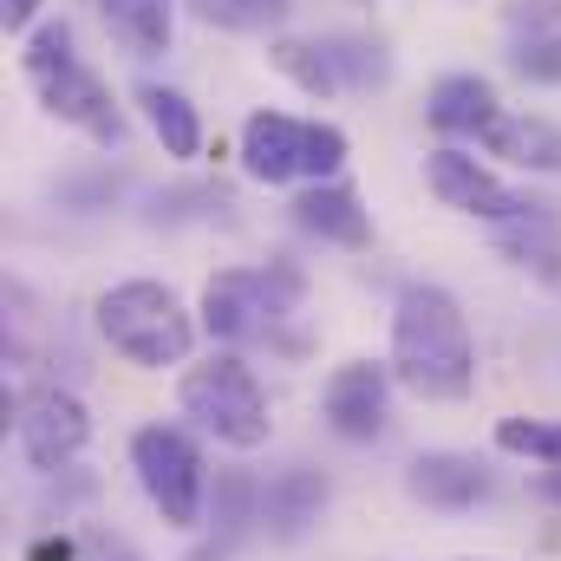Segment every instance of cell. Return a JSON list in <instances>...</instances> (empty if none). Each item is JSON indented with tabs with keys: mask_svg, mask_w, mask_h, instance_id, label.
Instances as JSON below:
<instances>
[{
	"mask_svg": "<svg viewBox=\"0 0 561 561\" xmlns=\"http://www.w3.org/2000/svg\"><path fill=\"white\" fill-rule=\"evenodd\" d=\"M405 496L424 510H444V516H463L490 496V470L463 450H419L405 463Z\"/></svg>",
	"mask_w": 561,
	"mask_h": 561,
	"instance_id": "10",
	"label": "cell"
},
{
	"mask_svg": "<svg viewBox=\"0 0 561 561\" xmlns=\"http://www.w3.org/2000/svg\"><path fill=\"white\" fill-rule=\"evenodd\" d=\"M300 157H307V125L287 118V112H255L242 125V170L255 183H294L300 176Z\"/></svg>",
	"mask_w": 561,
	"mask_h": 561,
	"instance_id": "13",
	"label": "cell"
},
{
	"mask_svg": "<svg viewBox=\"0 0 561 561\" xmlns=\"http://www.w3.org/2000/svg\"><path fill=\"white\" fill-rule=\"evenodd\" d=\"M33 92L46 99V112H53L59 125H72V131H85V138H99V144L125 138V118H118V105H112L105 79H99L85 59H66V66L39 72V79H33Z\"/></svg>",
	"mask_w": 561,
	"mask_h": 561,
	"instance_id": "9",
	"label": "cell"
},
{
	"mask_svg": "<svg viewBox=\"0 0 561 561\" xmlns=\"http://www.w3.org/2000/svg\"><path fill=\"white\" fill-rule=\"evenodd\" d=\"M346 170V131L340 125H307V157H300V183H333Z\"/></svg>",
	"mask_w": 561,
	"mask_h": 561,
	"instance_id": "23",
	"label": "cell"
},
{
	"mask_svg": "<svg viewBox=\"0 0 561 561\" xmlns=\"http://www.w3.org/2000/svg\"><path fill=\"white\" fill-rule=\"evenodd\" d=\"M105 13H112L118 39L144 59L170 46V0H105Z\"/></svg>",
	"mask_w": 561,
	"mask_h": 561,
	"instance_id": "18",
	"label": "cell"
},
{
	"mask_svg": "<svg viewBox=\"0 0 561 561\" xmlns=\"http://www.w3.org/2000/svg\"><path fill=\"white\" fill-rule=\"evenodd\" d=\"M13 437H20V457H26L33 470H66V463L85 450V437H92V419H85V405H79L72 392L46 386V392H33V399L20 405V419H13Z\"/></svg>",
	"mask_w": 561,
	"mask_h": 561,
	"instance_id": "8",
	"label": "cell"
},
{
	"mask_svg": "<svg viewBox=\"0 0 561 561\" xmlns=\"http://www.w3.org/2000/svg\"><path fill=\"white\" fill-rule=\"evenodd\" d=\"M176 405H183V419L196 424V431H209L216 444H229V450H262L268 444V392H262V379L236 359V353H216V359H203V366H183V379H176Z\"/></svg>",
	"mask_w": 561,
	"mask_h": 561,
	"instance_id": "3",
	"label": "cell"
},
{
	"mask_svg": "<svg viewBox=\"0 0 561 561\" xmlns=\"http://www.w3.org/2000/svg\"><path fill=\"white\" fill-rule=\"evenodd\" d=\"M66 59H79V53H72V26H66V20H39V26L26 33V53H20L26 79L53 72V66H66Z\"/></svg>",
	"mask_w": 561,
	"mask_h": 561,
	"instance_id": "22",
	"label": "cell"
},
{
	"mask_svg": "<svg viewBox=\"0 0 561 561\" xmlns=\"http://www.w3.org/2000/svg\"><path fill=\"white\" fill-rule=\"evenodd\" d=\"M287 294H294V280H268V275H255V268H222L203 287V327H209V340L242 346V340H255V333L275 327Z\"/></svg>",
	"mask_w": 561,
	"mask_h": 561,
	"instance_id": "6",
	"label": "cell"
},
{
	"mask_svg": "<svg viewBox=\"0 0 561 561\" xmlns=\"http://www.w3.org/2000/svg\"><path fill=\"white\" fill-rule=\"evenodd\" d=\"M131 470H138V490L150 496V510L170 523V529H196L203 523V450L183 424H144L131 437Z\"/></svg>",
	"mask_w": 561,
	"mask_h": 561,
	"instance_id": "4",
	"label": "cell"
},
{
	"mask_svg": "<svg viewBox=\"0 0 561 561\" xmlns=\"http://www.w3.org/2000/svg\"><path fill=\"white\" fill-rule=\"evenodd\" d=\"M320 412H327V424H333L346 444L386 437V424H392V366H379V359H346V366H333L327 386H320Z\"/></svg>",
	"mask_w": 561,
	"mask_h": 561,
	"instance_id": "7",
	"label": "cell"
},
{
	"mask_svg": "<svg viewBox=\"0 0 561 561\" xmlns=\"http://www.w3.org/2000/svg\"><path fill=\"white\" fill-rule=\"evenodd\" d=\"M138 105H144V118H150V131H157V144H163V157H196L203 150V118H196V105L183 92L144 85Z\"/></svg>",
	"mask_w": 561,
	"mask_h": 561,
	"instance_id": "16",
	"label": "cell"
},
{
	"mask_svg": "<svg viewBox=\"0 0 561 561\" xmlns=\"http://www.w3.org/2000/svg\"><path fill=\"white\" fill-rule=\"evenodd\" d=\"M496 112H503V105H496V85L477 79V72L437 79V85H431V105H424V118H431L437 131H450V138H483Z\"/></svg>",
	"mask_w": 561,
	"mask_h": 561,
	"instance_id": "15",
	"label": "cell"
},
{
	"mask_svg": "<svg viewBox=\"0 0 561 561\" xmlns=\"http://www.w3.org/2000/svg\"><path fill=\"white\" fill-rule=\"evenodd\" d=\"M294 222L307 229V236H320V242H333V249H366L373 242V216H366V203L333 176V183H307L300 196H294Z\"/></svg>",
	"mask_w": 561,
	"mask_h": 561,
	"instance_id": "12",
	"label": "cell"
},
{
	"mask_svg": "<svg viewBox=\"0 0 561 561\" xmlns=\"http://www.w3.org/2000/svg\"><path fill=\"white\" fill-rule=\"evenodd\" d=\"M294 0H190V13L203 26H222V33H268L287 20Z\"/></svg>",
	"mask_w": 561,
	"mask_h": 561,
	"instance_id": "19",
	"label": "cell"
},
{
	"mask_svg": "<svg viewBox=\"0 0 561 561\" xmlns=\"http://www.w3.org/2000/svg\"><path fill=\"white\" fill-rule=\"evenodd\" d=\"M33 13H39V0H0V20H7L13 33H26V26H33Z\"/></svg>",
	"mask_w": 561,
	"mask_h": 561,
	"instance_id": "24",
	"label": "cell"
},
{
	"mask_svg": "<svg viewBox=\"0 0 561 561\" xmlns=\"http://www.w3.org/2000/svg\"><path fill=\"white\" fill-rule=\"evenodd\" d=\"M105 561H138V556H125V549H118V556H105Z\"/></svg>",
	"mask_w": 561,
	"mask_h": 561,
	"instance_id": "26",
	"label": "cell"
},
{
	"mask_svg": "<svg viewBox=\"0 0 561 561\" xmlns=\"http://www.w3.org/2000/svg\"><path fill=\"white\" fill-rule=\"evenodd\" d=\"M510 72L529 85H561V33H529L510 53Z\"/></svg>",
	"mask_w": 561,
	"mask_h": 561,
	"instance_id": "21",
	"label": "cell"
},
{
	"mask_svg": "<svg viewBox=\"0 0 561 561\" xmlns=\"http://www.w3.org/2000/svg\"><path fill=\"white\" fill-rule=\"evenodd\" d=\"M327 496H333V483L320 470H307V463L275 470L262 483V529H268V542H300L327 516Z\"/></svg>",
	"mask_w": 561,
	"mask_h": 561,
	"instance_id": "11",
	"label": "cell"
},
{
	"mask_svg": "<svg viewBox=\"0 0 561 561\" xmlns=\"http://www.w3.org/2000/svg\"><path fill=\"white\" fill-rule=\"evenodd\" d=\"M268 59H275V72H287V79H294L300 92H313V99H333V92L346 85L340 53H327V46H313V39H275Z\"/></svg>",
	"mask_w": 561,
	"mask_h": 561,
	"instance_id": "17",
	"label": "cell"
},
{
	"mask_svg": "<svg viewBox=\"0 0 561 561\" xmlns=\"http://www.w3.org/2000/svg\"><path fill=\"white\" fill-rule=\"evenodd\" d=\"M483 150L516 163V170H542V176H561V125L549 118H529V112H496L490 131H483Z\"/></svg>",
	"mask_w": 561,
	"mask_h": 561,
	"instance_id": "14",
	"label": "cell"
},
{
	"mask_svg": "<svg viewBox=\"0 0 561 561\" xmlns=\"http://www.w3.org/2000/svg\"><path fill=\"white\" fill-rule=\"evenodd\" d=\"M92 313H99V333L112 340V353H125L144 373L183 366L190 346H196V313L163 280H118V287L99 294Z\"/></svg>",
	"mask_w": 561,
	"mask_h": 561,
	"instance_id": "2",
	"label": "cell"
},
{
	"mask_svg": "<svg viewBox=\"0 0 561 561\" xmlns=\"http://www.w3.org/2000/svg\"><path fill=\"white\" fill-rule=\"evenodd\" d=\"M392 379L424 399V405H463L477 392V340L463 307L437 287V280H412L392 307Z\"/></svg>",
	"mask_w": 561,
	"mask_h": 561,
	"instance_id": "1",
	"label": "cell"
},
{
	"mask_svg": "<svg viewBox=\"0 0 561 561\" xmlns=\"http://www.w3.org/2000/svg\"><path fill=\"white\" fill-rule=\"evenodd\" d=\"M424 183L437 190L444 209L477 216V222H516V216H536V209H542V203L516 196L483 157H470V150H457V144H437V150L424 157Z\"/></svg>",
	"mask_w": 561,
	"mask_h": 561,
	"instance_id": "5",
	"label": "cell"
},
{
	"mask_svg": "<svg viewBox=\"0 0 561 561\" xmlns=\"http://www.w3.org/2000/svg\"><path fill=\"white\" fill-rule=\"evenodd\" d=\"M26 561H72V542H66V536H46V542H33Z\"/></svg>",
	"mask_w": 561,
	"mask_h": 561,
	"instance_id": "25",
	"label": "cell"
},
{
	"mask_svg": "<svg viewBox=\"0 0 561 561\" xmlns=\"http://www.w3.org/2000/svg\"><path fill=\"white\" fill-rule=\"evenodd\" d=\"M496 450H510V457H536V463L561 470V424L556 419H503L496 424Z\"/></svg>",
	"mask_w": 561,
	"mask_h": 561,
	"instance_id": "20",
	"label": "cell"
}]
</instances>
